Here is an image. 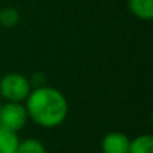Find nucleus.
I'll list each match as a JSON object with an SVG mask.
<instances>
[{"label": "nucleus", "mask_w": 153, "mask_h": 153, "mask_svg": "<svg viewBox=\"0 0 153 153\" xmlns=\"http://www.w3.org/2000/svg\"><path fill=\"white\" fill-rule=\"evenodd\" d=\"M24 102L29 119L45 129L60 126L69 113V105L65 95L50 86H38L32 89Z\"/></svg>", "instance_id": "1"}, {"label": "nucleus", "mask_w": 153, "mask_h": 153, "mask_svg": "<svg viewBox=\"0 0 153 153\" xmlns=\"http://www.w3.org/2000/svg\"><path fill=\"white\" fill-rule=\"evenodd\" d=\"M32 92V83L18 72H9L0 80V96L6 102H24Z\"/></svg>", "instance_id": "2"}, {"label": "nucleus", "mask_w": 153, "mask_h": 153, "mask_svg": "<svg viewBox=\"0 0 153 153\" xmlns=\"http://www.w3.org/2000/svg\"><path fill=\"white\" fill-rule=\"evenodd\" d=\"M128 153H153V137L143 134L132 138Z\"/></svg>", "instance_id": "6"}, {"label": "nucleus", "mask_w": 153, "mask_h": 153, "mask_svg": "<svg viewBox=\"0 0 153 153\" xmlns=\"http://www.w3.org/2000/svg\"><path fill=\"white\" fill-rule=\"evenodd\" d=\"M20 20H21V17H20V12L17 8L8 6V8L0 9V26H3L6 29H12L20 23Z\"/></svg>", "instance_id": "9"}, {"label": "nucleus", "mask_w": 153, "mask_h": 153, "mask_svg": "<svg viewBox=\"0 0 153 153\" xmlns=\"http://www.w3.org/2000/svg\"><path fill=\"white\" fill-rule=\"evenodd\" d=\"M131 138L123 132H108L101 141L102 153H128Z\"/></svg>", "instance_id": "4"}, {"label": "nucleus", "mask_w": 153, "mask_h": 153, "mask_svg": "<svg viewBox=\"0 0 153 153\" xmlns=\"http://www.w3.org/2000/svg\"><path fill=\"white\" fill-rule=\"evenodd\" d=\"M17 153H47V149L38 138H24L18 141Z\"/></svg>", "instance_id": "8"}, {"label": "nucleus", "mask_w": 153, "mask_h": 153, "mask_svg": "<svg viewBox=\"0 0 153 153\" xmlns=\"http://www.w3.org/2000/svg\"><path fill=\"white\" fill-rule=\"evenodd\" d=\"M0 105H2V104H0Z\"/></svg>", "instance_id": "10"}, {"label": "nucleus", "mask_w": 153, "mask_h": 153, "mask_svg": "<svg viewBox=\"0 0 153 153\" xmlns=\"http://www.w3.org/2000/svg\"><path fill=\"white\" fill-rule=\"evenodd\" d=\"M29 114L21 102H6L0 105V128L18 134L27 123Z\"/></svg>", "instance_id": "3"}, {"label": "nucleus", "mask_w": 153, "mask_h": 153, "mask_svg": "<svg viewBox=\"0 0 153 153\" xmlns=\"http://www.w3.org/2000/svg\"><path fill=\"white\" fill-rule=\"evenodd\" d=\"M18 141L20 138L15 132L0 128V153H17Z\"/></svg>", "instance_id": "7"}, {"label": "nucleus", "mask_w": 153, "mask_h": 153, "mask_svg": "<svg viewBox=\"0 0 153 153\" xmlns=\"http://www.w3.org/2000/svg\"><path fill=\"white\" fill-rule=\"evenodd\" d=\"M129 11L134 17L143 21L153 18V0H129Z\"/></svg>", "instance_id": "5"}]
</instances>
